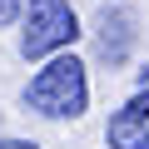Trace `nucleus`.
<instances>
[{
	"label": "nucleus",
	"mask_w": 149,
	"mask_h": 149,
	"mask_svg": "<svg viewBox=\"0 0 149 149\" xmlns=\"http://www.w3.org/2000/svg\"><path fill=\"white\" fill-rule=\"evenodd\" d=\"M85 104H90V80L74 55H55L25 85V109L45 114V119H80Z\"/></svg>",
	"instance_id": "1"
},
{
	"label": "nucleus",
	"mask_w": 149,
	"mask_h": 149,
	"mask_svg": "<svg viewBox=\"0 0 149 149\" xmlns=\"http://www.w3.org/2000/svg\"><path fill=\"white\" fill-rule=\"evenodd\" d=\"M74 40H80V20L70 0H25V30H20L25 60H45L55 50H70Z\"/></svg>",
	"instance_id": "2"
},
{
	"label": "nucleus",
	"mask_w": 149,
	"mask_h": 149,
	"mask_svg": "<svg viewBox=\"0 0 149 149\" xmlns=\"http://www.w3.org/2000/svg\"><path fill=\"white\" fill-rule=\"evenodd\" d=\"M104 139H109V149H149V95H144V90H139L124 109L109 114Z\"/></svg>",
	"instance_id": "3"
},
{
	"label": "nucleus",
	"mask_w": 149,
	"mask_h": 149,
	"mask_svg": "<svg viewBox=\"0 0 149 149\" xmlns=\"http://www.w3.org/2000/svg\"><path fill=\"white\" fill-rule=\"evenodd\" d=\"M100 50H104L109 65L124 60V50H129V20H124L119 10H114V15H109V10L100 15Z\"/></svg>",
	"instance_id": "4"
},
{
	"label": "nucleus",
	"mask_w": 149,
	"mask_h": 149,
	"mask_svg": "<svg viewBox=\"0 0 149 149\" xmlns=\"http://www.w3.org/2000/svg\"><path fill=\"white\" fill-rule=\"evenodd\" d=\"M25 15V0H0V30H5V25H15Z\"/></svg>",
	"instance_id": "5"
},
{
	"label": "nucleus",
	"mask_w": 149,
	"mask_h": 149,
	"mask_svg": "<svg viewBox=\"0 0 149 149\" xmlns=\"http://www.w3.org/2000/svg\"><path fill=\"white\" fill-rule=\"evenodd\" d=\"M0 149H40V144H30V139H0Z\"/></svg>",
	"instance_id": "6"
},
{
	"label": "nucleus",
	"mask_w": 149,
	"mask_h": 149,
	"mask_svg": "<svg viewBox=\"0 0 149 149\" xmlns=\"http://www.w3.org/2000/svg\"><path fill=\"white\" fill-rule=\"evenodd\" d=\"M139 90H144V95H149V65H144V70H139Z\"/></svg>",
	"instance_id": "7"
}]
</instances>
